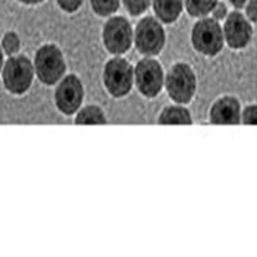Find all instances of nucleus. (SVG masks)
Wrapping results in <instances>:
<instances>
[{"label": "nucleus", "instance_id": "1", "mask_svg": "<svg viewBox=\"0 0 257 257\" xmlns=\"http://www.w3.org/2000/svg\"><path fill=\"white\" fill-rule=\"evenodd\" d=\"M35 76L34 63L22 54L9 57L2 71L4 88L11 94L22 95L31 88Z\"/></svg>", "mask_w": 257, "mask_h": 257}, {"label": "nucleus", "instance_id": "2", "mask_svg": "<svg viewBox=\"0 0 257 257\" xmlns=\"http://www.w3.org/2000/svg\"><path fill=\"white\" fill-rule=\"evenodd\" d=\"M34 67L36 76L43 84L54 85L58 82L66 71V63L61 49L53 44L40 47L35 54Z\"/></svg>", "mask_w": 257, "mask_h": 257}, {"label": "nucleus", "instance_id": "3", "mask_svg": "<svg viewBox=\"0 0 257 257\" xmlns=\"http://www.w3.org/2000/svg\"><path fill=\"white\" fill-rule=\"evenodd\" d=\"M224 31L219 21L203 18L198 21L192 30V43L197 52L205 56H216L224 47Z\"/></svg>", "mask_w": 257, "mask_h": 257}, {"label": "nucleus", "instance_id": "4", "mask_svg": "<svg viewBox=\"0 0 257 257\" xmlns=\"http://www.w3.org/2000/svg\"><path fill=\"white\" fill-rule=\"evenodd\" d=\"M166 89L170 98L176 103L192 100L197 89L194 71L185 63H178L171 67L166 79Z\"/></svg>", "mask_w": 257, "mask_h": 257}, {"label": "nucleus", "instance_id": "5", "mask_svg": "<svg viewBox=\"0 0 257 257\" xmlns=\"http://www.w3.org/2000/svg\"><path fill=\"white\" fill-rule=\"evenodd\" d=\"M134 79L133 66L126 59L113 58L105 64L103 80L108 93L114 98L125 96L132 90Z\"/></svg>", "mask_w": 257, "mask_h": 257}, {"label": "nucleus", "instance_id": "6", "mask_svg": "<svg viewBox=\"0 0 257 257\" xmlns=\"http://www.w3.org/2000/svg\"><path fill=\"white\" fill-rule=\"evenodd\" d=\"M135 47L144 56H157L165 45V30L157 20L147 17L138 24L135 30Z\"/></svg>", "mask_w": 257, "mask_h": 257}, {"label": "nucleus", "instance_id": "7", "mask_svg": "<svg viewBox=\"0 0 257 257\" xmlns=\"http://www.w3.org/2000/svg\"><path fill=\"white\" fill-rule=\"evenodd\" d=\"M103 43L112 54H123L132 47L133 30L123 17H113L103 27Z\"/></svg>", "mask_w": 257, "mask_h": 257}, {"label": "nucleus", "instance_id": "8", "mask_svg": "<svg viewBox=\"0 0 257 257\" xmlns=\"http://www.w3.org/2000/svg\"><path fill=\"white\" fill-rule=\"evenodd\" d=\"M138 90L147 98H155L164 85V71L157 61L146 58L138 63L134 71Z\"/></svg>", "mask_w": 257, "mask_h": 257}, {"label": "nucleus", "instance_id": "9", "mask_svg": "<svg viewBox=\"0 0 257 257\" xmlns=\"http://www.w3.org/2000/svg\"><path fill=\"white\" fill-rule=\"evenodd\" d=\"M224 38L231 49H244L253 36L251 21L240 12H231L225 20Z\"/></svg>", "mask_w": 257, "mask_h": 257}, {"label": "nucleus", "instance_id": "10", "mask_svg": "<svg viewBox=\"0 0 257 257\" xmlns=\"http://www.w3.org/2000/svg\"><path fill=\"white\" fill-rule=\"evenodd\" d=\"M84 99V88L79 77L70 75L57 86L54 100L57 108L64 114H72L80 108Z\"/></svg>", "mask_w": 257, "mask_h": 257}, {"label": "nucleus", "instance_id": "11", "mask_svg": "<svg viewBox=\"0 0 257 257\" xmlns=\"http://www.w3.org/2000/svg\"><path fill=\"white\" fill-rule=\"evenodd\" d=\"M210 120L216 125H238L242 122L240 103L234 96H222L212 105Z\"/></svg>", "mask_w": 257, "mask_h": 257}, {"label": "nucleus", "instance_id": "12", "mask_svg": "<svg viewBox=\"0 0 257 257\" xmlns=\"http://www.w3.org/2000/svg\"><path fill=\"white\" fill-rule=\"evenodd\" d=\"M153 8L158 20L165 24H173L180 16L183 0H153Z\"/></svg>", "mask_w": 257, "mask_h": 257}, {"label": "nucleus", "instance_id": "13", "mask_svg": "<svg viewBox=\"0 0 257 257\" xmlns=\"http://www.w3.org/2000/svg\"><path fill=\"white\" fill-rule=\"evenodd\" d=\"M158 123L161 125H190L192 117L189 111L180 105H171L162 111Z\"/></svg>", "mask_w": 257, "mask_h": 257}, {"label": "nucleus", "instance_id": "14", "mask_svg": "<svg viewBox=\"0 0 257 257\" xmlns=\"http://www.w3.org/2000/svg\"><path fill=\"white\" fill-rule=\"evenodd\" d=\"M75 122L77 125H103L105 123V116L99 107L88 105L79 112Z\"/></svg>", "mask_w": 257, "mask_h": 257}, {"label": "nucleus", "instance_id": "15", "mask_svg": "<svg viewBox=\"0 0 257 257\" xmlns=\"http://www.w3.org/2000/svg\"><path fill=\"white\" fill-rule=\"evenodd\" d=\"M219 0H185L187 11L193 17H203L212 12Z\"/></svg>", "mask_w": 257, "mask_h": 257}, {"label": "nucleus", "instance_id": "16", "mask_svg": "<svg viewBox=\"0 0 257 257\" xmlns=\"http://www.w3.org/2000/svg\"><path fill=\"white\" fill-rule=\"evenodd\" d=\"M2 48H3L4 53H6L8 57H12L18 54L21 49V39L17 35V32L15 31H8L6 32L2 38Z\"/></svg>", "mask_w": 257, "mask_h": 257}, {"label": "nucleus", "instance_id": "17", "mask_svg": "<svg viewBox=\"0 0 257 257\" xmlns=\"http://www.w3.org/2000/svg\"><path fill=\"white\" fill-rule=\"evenodd\" d=\"M91 7L96 15L105 17L116 12L120 7V0H91Z\"/></svg>", "mask_w": 257, "mask_h": 257}, {"label": "nucleus", "instance_id": "18", "mask_svg": "<svg viewBox=\"0 0 257 257\" xmlns=\"http://www.w3.org/2000/svg\"><path fill=\"white\" fill-rule=\"evenodd\" d=\"M126 9L133 16H139L146 12L151 4V0H123Z\"/></svg>", "mask_w": 257, "mask_h": 257}, {"label": "nucleus", "instance_id": "19", "mask_svg": "<svg viewBox=\"0 0 257 257\" xmlns=\"http://www.w3.org/2000/svg\"><path fill=\"white\" fill-rule=\"evenodd\" d=\"M242 122L244 125H257V104L247 105L243 109Z\"/></svg>", "mask_w": 257, "mask_h": 257}, {"label": "nucleus", "instance_id": "20", "mask_svg": "<svg viewBox=\"0 0 257 257\" xmlns=\"http://www.w3.org/2000/svg\"><path fill=\"white\" fill-rule=\"evenodd\" d=\"M58 6L66 12H75L81 7L82 0H57Z\"/></svg>", "mask_w": 257, "mask_h": 257}, {"label": "nucleus", "instance_id": "21", "mask_svg": "<svg viewBox=\"0 0 257 257\" xmlns=\"http://www.w3.org/2000/svg\"><path fill=\"white\" fill-rule=\"evenodd\" d=\"M245 17L251 22H257V0H248L244 6Z\"/></svg>", "mask_w": 257, "mask_h": 257}, {"label": "nucleus", "instance_id": "22", "mask_svg": "<svg viewBox=\"0 0 257 257\" xmlns=\"http://www.w3.org/2000/svg\"><path fill=\"white\" fill-rule=\"evenodd\" d=\"M212 18L216 21H221L228 17V8L224 3H217L212 9Z\"/></svg>", "mask_w": 257, "mask_h": 257}, {"label": "nucleus", "instance_id": "23", "mask_svg": "<svg viewBox=\"0 0 257 257\" xmlns=\"http://www.w3.org/2000/svg\"><path fill=\"white\" fill-rule=\"evenodd\" d=\"M229 2H230V4L234 7V8L242 9L244 8L245 3H247L248 0H229Z\"/></svg>", "mask_w": 257, "mask_h": 257}, {"label": "nucleus", "instance_id": "24", "mask_svg": "<svg viewBox=\"0 0 257 257\" xmlns=\"http://www.w3.org/2000/svg\"><path fill=\"white\" fill-rule=\"evenodd\" d=\"M4 50L3 48H2V44H0V73H2V71H3V67H4V63H6V61H4Z\"/></svg>", "mask_w": 257, "mask_h": 257}, {"label": "nucleus", "instance_id": "25", "mask_svg": "<svg viewBox=\"0 0 257 257\" xmlns=\"http://www.w3.org/2000/svg\"><path fill=\"white\" fill-rule=\"evenodd\" d=\"M18 2L24 4H29V6H34V4H39L41 2H44V0H18Z\"/></svg>", "mask_w": 257, "mask_h": 257}]
</instances>
